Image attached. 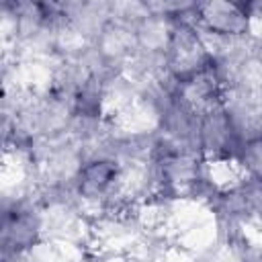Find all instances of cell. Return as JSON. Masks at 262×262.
Masks as SVG:
<instances>
[{
  "label": "cell",
  "mask_w": 262,
  "mask_h": 262,
  "mask_svg": "<svg viewBox=\"0 0 262 262\" xmlns=\"http://www.w3.org/2000/svg\"><path fill=\"white\" fill-rule=\"evenodd\" d=\"M242 158H244V166L258 180H262V137H256V139L248 141L242 149Z\"/></svg>",
  "instance_id": "obj_1"
}]
</instances>
